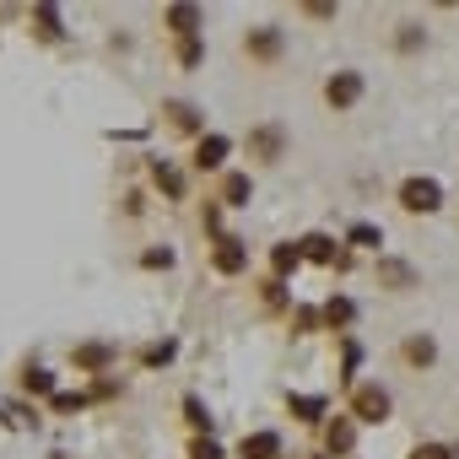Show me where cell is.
<instances>
[{"label": "cell", "instance_id": "cell-5", "mask_svg": "<svg viewBox=\"0 0 459 459\" xmlns=\"http://www.w3.org/2000/svg\"><path fill=\"white\" fill-rule=\"evenodd\" d=\"M244 49L260 55V60H276V55H281V28H255V33L244 39Z\"/></svg>", "mask_w": 459, "mask_h": 459}, {"label": "cell", "instance_id": "cell-30", "mask_svg": "<svg viewBox=\"0 0 459 459\" xmlns=\"http://www.w3.org/2000/svg\"><path fill=\"white\" fill-rule=\"evenodd\" d=\"M314 325H319V314H314V308H298V330H303V335H308V330H314Z\"/></svg>", "mask_w": 459, "mask_h": 459}, {"label": "cell", "instance_id": "cell-9", "mask_svg": "<svg viewBox=\"0 0 459 459\" xmlns=\"http://www.w3.org/2000/svg\"><path fill=\"white\" fill-rule=\"evenodd\" d=\"M325 443H330L335 454H351V443H357V427H351L346 416H335V421L325 427Z\"/></svg>", "mask_w": 459, "mask_h": 459}, {"label": "cell", "instance_id": "cell-6", "mask_svg": "<svg viewBox=\"0 0 459 459\" xmlns=\"http://www.w3.org/2000/svg\"><path fill=\"white\" fill-rule=\"evenodd\" d=\"M221 162H227V135H200L195 168H221Z\"/></svg>", "mask_w": 459, "mask_h": 459}, {"label": "cell", "instance_id": "cell-23", "mask_svg": "<svg viewBox=\"0 0 459 459\" xmlns=\"http://www.w3.org/2000/svg\"><path fill=\"white\" fill-rule=\"evenodd\" d=\"M168 114H173L178 130H195V108H189V103H168Z\"/></svg>", "mask_w": 459, "mask_h": 459}, {"label": "cell", "instance_id": "cell-11", "mask_svg": "<svg viewBox=\"0 0 459 459\" xmlns=\"http://www.w3.org/2000/svg\"><path fill=\"white\" fill-rule=\"evenodd\" d=\"M168 28H173V33H184V39H195L200 12H195V6H168Z\"/></svg>", "mask_w": 459, "mask_h": 459}, {"label": "cell", "instance_id": "cell-20", "mask_svg": "<svg viewBox=\"0 0 459 459\" xmlns=\"http://www.w3.org/2000/svg\"><path fill=\"white\" fill-rule=\"evenodd\" d=\"M405 357H411V362H432V357H437V346H432L427 335H416V341H405Z\"/></svg>", "mask_w": 459, "mask_h": 459}, {"label": "cell", "instance_id": "cell-24", "mask_svg": "<svg viewBox=\"0 0 459 459\" xmlns=\"http://www.w3.org/2000/svg\"><path fill=\"white\" fill-rule=\"evenodd\" d=\"M168 357H173V341H162V346H146V351H141V362H146V368H157V362H168Z\"/></svg>", "mask_w": 459, "mask_h": 459}, {"label": "cell", "instance_id": "cell-27", "mask_svg": "<svg viewBox=\"0 0 459 459\" xmlns=\"http://www.w3.org/2000/svg\"><path fill=\"white\" fill-rule=\"evenodd\" d=\"M82 405H87V394H55V411H65V416L82 411Z\"/></svg>", "mask_w": 459, "mask_h": 459}, {"label": "cell", "instance_id": "cell-25", "mask_svg": "<svg viewBox=\"0 0 459 459\" xmlns=\"http://www.w3.org/2000/svg\"><path fill=\"white\" fill-rule=\"evenodd\" d=\"M189 459H221V448H216L211 437H195V448H189Z\"/></svg>", "mask_w": 459, "mask_h": 459}, {"label": "cell", "instance_id": "cell-12", "mask_svg": "<svg viewBox=\"0 0 459 459\" xmlns=\"http://www.w3.org/2000/svg\"><path fill=\"white\" fill-rule=\"evenodd\" d=\"M287 405H292V416H303V421H319V416H325V394H292Z\"/></svg>", "mask_w": 459, "mask_h": 459}, {"label": "cell", "instance_id": "cell-22", "mask_svg": "<svg viewBox=\"0 0 459 459\" xmlns=\"http://www.w3.org/2000/svg\"><path fill=\"white\" fill-rule=\"evenodd\" d=\"M378 276H384V281H394V287H411V271H405V265H394V260H384V265H378Z\"/></svg>", "mask_w": 459, "mask_h": 459}, {"label": "cell", "instance_id": "cell-7", "mask_svg": "<svg viewBox=\"0 0 459 459\" xmlns=\"http://www.w3.org/2000/svg\"><path fill=\"white\" fill-rule=\"evenodd\" d=\"M238 454H244V459H276V454H281V437H276V432H249Z\"/></svg>", "mask_w": 459, "mask_h": 459}, {"label": "cell", "instance_id": "cell-13", "mask_svg": "<svg viewBox=\"0 0 459 459\" xmlns=\"http://www.w3.org/2000/svg\"><path fill=\"white\" fill-rule=\"evenodd\" d=\"M351 319H357L351 298H330V303H325V325H335V330H341V325H351Z\"/></svg>", "mask_w": 459, "mask_h": 459}, {"label": "cell", "instance_id": "cell-26", "mask_svg": "<svg viewBox=\"0 0 459 459\" xmlns=\"http://www.w3.org/2000/svg\"><path fill=\"white\" fill-rule=\"evenodd\" d=\"M178 60H184V65H200V39H184V44H178Z\"/></svg>", "mask_w": 459, "mask_h": 459}, {"label": "cell", "instance_id": "cell-28", "mask_svg": "<svg viewBox=\"0 0 459 459\" xmlns=\"http://www.w3.org/2000/svg\"><path fill=\"white\" fill-rule=\"evenodd\" d=\"M184 411H189V421H195V427H211V416H205V405H200V400H195V394H189V400H184Z\"/></svg>", "mask_w": 459, "mask_h": 459}, {"label": "cell", "instance_id": "cell-16", "mask_svg": "<svg viewBox=\"0 0 459 459\" xmlns=\"http://www.w3.org/2000/svg\"><path fill=\"white\" fill-rule=\"evenodd\" d=\"M152 178H157V189H162V195H178V189H184V178H178L168 162H152Z\"/></svg>", "mask_w": 459, "mask_h": 459}, {"label": "cell", "instance_id": "cell-2", "mask_svg": "<svg viewBox=\"0 0 459 459\" xmlns=\"http://www.w3.org/2000/svg\"><path fill=\"white\" fill-rule=\"evenodd\" d=\"M357 98H362V76H357V71H335V76L325 82V103H330V108H351Z\"/></svg>", "mask_w": 459, "mask_h": 459}, {"label": "cell", "instance_id": "cell-8", "mask_svg": "<svg viewBox=\"0 0 459 459\" xmlns=\"http://www.w3.org/2000/svg\"><path fill=\"white\" fill-rule=\"evenodd\" d=\"M303 255L319 260V265H346V260L335 255V238H325V233H308V238H303Z\"/></svg>", "mask_w": 459, "mask_h": 459}, {"label": "cell", "instance_id": "cell-14", "mask_svg": "<svg viewBox=\"0 0 459 459\" xmlns=\"http://www.w3.org/2000/svg\"><path fill=\"white\" fill-rule=\"evenodd\" d=\"M114 346H76V368H108Z\"/></svg>", "mask_w": 459, "mask_h": 459}, {"label": "cell", "instance_id": "cell-19", "mask_svg": "<svg viewBox=\"0 0 459 459\" xmlns=\"http://www.w3.org/2000/svg\"><path fill=\"white\" fill-rule=\"evenodd\" d=\"M255 152H265V157H276V152H281V130H276V125H265V130L255 135Z\"/></svg>", "mask_w": 459, "mask_h": 459}, {"label": "cell", "instance_id": "cell-18", "mask_svg": "<svg viewBox=\"0 0 459 459\" xmlns=\"http://www.w3.org/2000/svg\"><path fill=\"white\" fill-rule=\"evenodd\" d=\"M33 22H39V33H44V39H60V12H55V6H39V12H33Z\"/></svg>", "mask_w": 459, "mask_h": 459}, {"label": "cell", "instance_id": "cell-10", "mask_svg": "<svg viewBox=\"0 0 459 459\" xmlns=\"http://www.w3.org/2000/svg\"><path fill=\"white\" fill-rule=\"evenodd\" d=\"M249 195H255L249 173H227V184H221V200H227V205H249Z\"/></svg>", "mask_w": 459, "mask_h": 459}, {"label": "cell", "instance_id": "cell-1", "mask_svg": "<svg viewBox=\"0 0 459 459\" xmlns=\"http://www.w3.org/2000/svg\"><path fill=\"white\" fill-rule=\"evenodd\" d=\"M400 205H405V211H437V205H443V189H437L432 178H405V184H400Z\"/></svg>", "mask_w": 459, "mask_h": 459}, {"label": "cell", "instance_id": "cell-4", "mask_svg": "<svg viewBox=\"0 0 459 459\" xmlns=\"http://www.w3.org/2000/svg\"><path fill=\"white\" fill-rule=\"evenodd\" d=\"M244 265H249V249H244L238 238H221V244H216V271H227V276H238Z\"/></svg>", "mask_w": 459, "mask_h": 459}, {"label": "cell", "instance_id": "cell-3", "mask_svg": "<svg viewBox=\"0 0 459 459\" xmlns=\"http://www.w3.org/2000/svg\"><path fill=\"white\" fill-rule=\"evenodd\" d=\"M351 411H357L362 421H384V416H389V389H384V384H362V389L351 394Z\"/></svg>", "mask_w": 459, "mask_h": 459}, {"label": "cell", "instance_id": "cell-29", "mask_svg": "<svg viewBox=\"0 0 459 459\" xmlns=\"http://www.w3.org/2000/svg\"><path fill=\"white\" fill-rule=\"evenodd\" d=\"M411 459H448V448H437V443H421V448H416Z\"/></svg>", "mask_w": 459, "mask_h": 459}, {"label": "cell", "instance_id": "cell-15", "mask_svg": "<svg viewBox=\"0 0 459 459\" xmlns=\"http://www.w3.org/2000/svg\"><path fill=\"white\" fill-rule=\"evenodd\" d=\"M346 238H351L357 249H378V244H384V233H378V227H373V221H357V227H351V233H346Z\"/></svg>", "mask_w": 459, "mask_h": 459}, {"label": "cell", "instance_id": "cell-21", "mask_svg": "<svg viewBox=\"0 0 459 459\" xmlns=\"http://www.w3.org/2000/svg\"><path fill=\"white\" fill-rule=\"evenodd\" d=\"M22 384H28L33 394H49V389H55V373H44V368H28V378H22Z\"/></svg>", "mask_w": 459, "mask_h": 459}, {"label": "cell", "instance_id": "cell-17", "mask_svg": "<svg viewBox=\"0 0 459 459\" xmlns=\"http://www.w3.org/2000/svg\"><path fill=\"white\" fill-rule=\"evenodd\" d=\"M298 260H303V249H298V244H281V249L271 255V265H276V276H287V271H298Z\"/></svg>", "mask_w": 459, "mask_h": 459}]
</instances>
